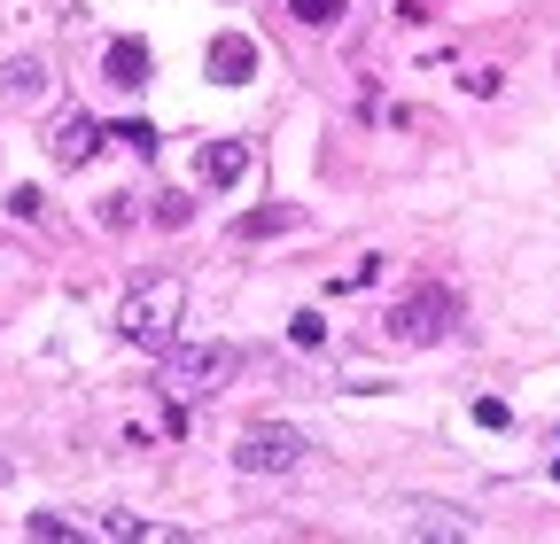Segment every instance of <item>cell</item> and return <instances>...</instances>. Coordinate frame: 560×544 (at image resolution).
<instances>
[{
    "label": "cell",
    "instance_id": "8992f818",
    "mask_svg": "<svg viewBox=\"0 0 560 544\" xmlns=\"http://www.w3.org/2000/svg\"><path fill=\"white\" fill-rule=\"evenodd\" d=\"M102 79L125 86V94H140V86H149V39H132V32L109 39V47H102Z\"/></svg>",
    "mask_w": 560,
    "mask_h": 544
},
{
    "label": "cell",
    "instance_id": "9a60e30c",
    "mask_svg": "<svg viewBox=\"0 0 560 544\" xmlns=\"http://www.w3.org/2000/svg\"><path fill=\"white\" fill-rule=\"evenodd\" d=\"M289 343H296V351H319V343H327V319H319V311H296V319H289Z\"/></svg>",
    "mask_w": 560,
    "mask_h": 544
},
{
    "label": "cell",
    "instance_id": "30bf717a",
    "mask_svg": "<svg viewBox=\"0 0 560 544\" xmlns=\"http://www.w3.org/2000/svg\"><path fill=\"white\" fill-rule=\"evenodd\" d=\"M289 226H296V202H265V211H249L234 234L242 241H272V234H289Z\"/></svg>",
    "mask_w": 560,
    "mask_h": 544
},
{
    "label": "cell",
    "instance_id": "ffe728a7",
    "mask_svg": "<svg viewBox=\"0 0 560 544\" xmlns=\"http://www.w3.org/2000/svg\"><path fill=\"white\" fill-rule=\"evenodd\" d=\"M475 428H514V413H506V397H475Z\"/></svg>",
    "mask_w": 560,
    "mask_h": 544
},
{
    "label": "cell",
    "instance_id": "6da1fadb",
    "mask_svg": "<svg viewBox=\"0 0 560 544\" xmlns=\"http://www.w3.org/2000/svg\"><path fill=\"white\" fill-rule=\"evenodd\" d=\"M187 311V288L172 281V272H149V281H132L125 304H117V334L132 351H172V327Z\"/></svg>",
    "mask_w": 560,
    "mask_h": 544
},
{
    "label": "cell",
    "instance_id": "5b68a950",
    "mask_svg": "<svg viewBox=\"0 0 560 544\" xmlns=\"http://www.w3.org/2000/svg\"><path fill=\"white\" fill-rule=\"evenodd\" d=\"M257 39H242V32H219V39H210V79H219V86H249L257 79Z\"/></svg>",
    "mask_w": 560,
    "mask_h": 544
},
{
    "label": "cell",
    "instance_id": "44dd1931",
    "mask_svg": "<svg viewBox=\"0 0 560 544\" xmlns=\"http://www.w3.org/2000/svg\"><path fill=\"white\" fill-rule=\"evenodd\" d=\"M39 211H47L39 187H16V194H9V218H39Z\"/></svg>",
    "mask_w": 560,
    "mask_h": 544
},
{
    "label": "cell",
    "instance_id": "52a82bcc",
    "mask_svg": "<svg viewBox=\"0 0 560 544\" xmlns=\"http://www.w3.org/2000/svg\"><path fill=\"white\" fill-rule=\"evenodd\" d=\"M102 141H109V132H102L94 117H62V125H55V164H62V172H79V164H94Z\"/></svg>",
    "mask_w": 560,
    "mask_h": 544
},
{
    "label": "cell",
    "instance_id": "2e32d148",
    "mask_svg": "<svg viewBox=\"0 0 560 544\" xmlns=\"http://www.w3.org/2000/svg\"><path fill=\"white\" fill-rule=\"evenodd\" d=\"M109 141H125L132 156H156V149H164V141H156V125H140V117H132V125H117Z\"/></svg>",
    "mask_w": 560,
    "mask_h": 544
},
{
    "label": "cell",
    "instance_id": "8fae6325",
    "mask_svg": "<svg viewBox=\"0 0 560 544\" xmlns=\"http://www.w3.org/2000/svg\"><path fill=\"white\" fill-rule=\"evenodd\" d=\"M0 86H9L16 102H32V94L47 86V62H32V55H16V62H9V71H0Z\"/></svg>",
    "mask_w": 560,
    "mask_h": 544
},
{
    "label": "cell",
    "instance_id": "cb8c5ba5",
    "mask_svg": "<svg viewBox=\"0 0 560 544\" xmlns=\"http://www.w3.org/2000/svg\"><path fill=\"white\" fill-rule=\"evenodd\" d=\"M0 474H9V466H0Z\"/></svg>",
    "mask_w": 560,
    "mask_h": 544
},
{
    "label": "cell",
    "instance_id": "7a4b0ae2",
    "mask_svg": "<svg viewBox=\"0 0 560 544\" xmlns=\"http://www.w3.org/2000/svg\"><path fill=\"white\" fill-rule=\"evenodd\" d=\"M382 327H389V343H405V351H429V343H444V334L459 327V296H452L444 281H420V288H412V296H405V304H397Z\"/></svg>",
    "mask_w": 560,
    "mask_h": 544
},
{
    "label": "cell",
    "instance_id": "d6986e66",
    "mask_svg": "<svg viewBox=\"0 0 560 544\" xmlns=\"http://www.w3.org/2000/svg\"><path fill=\"white\" fill-rule=\"evenodd\" d=\"M94 218H102L109 234H117V226H132V194H102V202H94Z\"/></svg>",
    "mask_w": 560,
    "mask_h": 544
},
{
    "label": "cell",
    "instance_id": "4fadbf2b",
    "mask_svg": "<svg viewBox=\"0 0 560 544\" xmlns=\"http://www.w3.org/2000/svg\"><path fill=\"white\" fill-rule=\"evenodd\" d=\"M374 281H382V257H359L350 272H335L327 288H335V296H359V288H374Z\"/></svg>",
    "mask_w": 560,
    "mask_h": 544
},
{
    "label": "cell",
    "instance_id": "277c9868",
    "mask_svg": "<svg viewBox=\"0 0 560 544\" xmlns=\"http://www.w3.org/2000/svg\"><path fill=\"white\" fill-rule=\"evenodd\" d=\"M296 459H304V436L296 428H249L234 444V466L242 474H296Z\"/></svg>",
    "mask_w": 560,
    "mask_h": 544
},
{
    "label": "cell",
    "instance_id": "ba28073f",
    "mask_svg": "<svg viewBox=\"0 0 560 544\" xmlns=\"http://www.w3.org/2000/svg\"><path fill=\"white\" fill-rule=\"evenodd\" d=\"M195 164H202V179H210V187H242L257 156H249L242 141H202V156H195Z\"/></svg>",
    "mask_w": 560,
    "mask_h": 544
},
{
    "label": "cell",
    "instance_id": "5bb4252c",
    "mask_svg": "<svg viewBox=\"0 0 560 544\" xmlns=\"http://www.w3.org/2000/svg\"><path fill=\"white\" fill-rule=\"evenodd\" d=\"M102 536H117V544H149V536H164V529L132 521V513H102Z\"/></svg>",
    "mask_w": 560,
    "mask_h": 544
},
{
    "label": "cell",
    "instance_id": "603a6c76",
    "mask_svg": "<svg viewBox=\"0 0 560 544\" xmlns=\"http://www.w3.org/2000/svg\"><path fill=\"white\" fill-rule=\"evenodd\" d=\"M552 483H560V459H552Z\"/></svg>",
    "mask_w": 560,
    "mask_h": 544
},
{
    "label": "cell",
    "instance_id": "ac0fdd59",
    "mask_svg": "<svg viewBox=\"0 0 560 544\" xmlns=\"http://www.w3.org/2000/svg\"><path fill=\"white\" fill-rule=\"evenodd\" d=\"M24 536H39V544H70L79 529H70V521H55V513H32V521H24Z\"/></svg>",
    "mask_w": 560,
    "mask_h": 544
},
{
    "label": "cell",
    "instance_id": "9c48e42d",
    "mask_svg": "<svg viewBox=\"0 0 560 544\" xmlns=\"http://www.w3.org/2000/svg\"><path fill=\"white\" fill-rule=\"evenodd\" d=\"M405 536H444V544H467L475 529H467V521H452L444 506H412V521H405Z\"/></svg>",
    "mask_w": 560,
    "mask_h": 544
},
{
    "label": "cell",
    "instance_id": "3957f363",
    "mask_svg": "<svg viewBox=\"0 0 560 544\" xmlns=\"http://www.w3.org/2000/svg\"><path fill=\"white\" fill-rule=\"evenodd\" d=\"M234 374V351L226 343H172L164 351V397H202Z\"/></svg>",
    "mask_w": 560,
    "mask_h": 544
},
{
    "label": "cell",
    "instance_id": "7402d4cb",
    "mask_svg": "<svg viewBox=\"0 0 560 544\" xmlns=\"http://www.w3.org/2000/svg\"><path fill=\"white\" fill-rule=\"evenodd\" d=\"M459 86H467V94H482V102H490V94H499V86H506V71H467V79H459Z\"/></svg>",
    "mask_w": 560,
    "mask_h": 544
},
{
    "label": "cell",
    "instance_id": "e0dca14e",
    "mask_svg": "<svg viewBox=\"0 0 560 544\" xmlns=\"http://www.w3.org/2000/svg\"><path fill=\"white\" fill-rule=\"evenodd\" d=\"M149 218H156V226H172V234H179V226H187V218H195V202H187V194H156V211H149Z\"/></svg>",
    "mask_w": 560,
    "mask_h": 544
},
{
    "label": "cell",
    "instance_id": "7c38bea8",
    "mask_svg": "<svg viewBox=\"0 0 560 544\" xmlns=\"http://www.w3.org/2000/svg\"><path fill=\"white\" fill-rule=\"evenodd\" d=\"M289 16H296L304 32H327V24H342L350 9H342V0H289Z\"/></svg>",
    "mask_w": 560,
    "mask_h": 544
}]
</instances>
